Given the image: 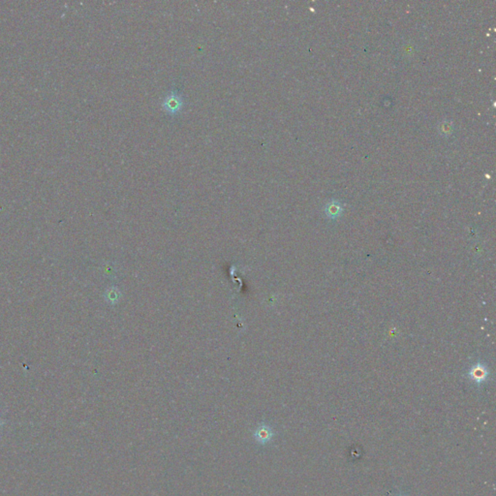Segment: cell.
<instances>
[{
    "instance_id": "cell-1",
    "label": "cell",
    "mask_w": 496,
    "mask_h": 496,
    "mask_svg": "<svg viewBox=\"0 0 496 496\" xmlns=\"http://www.w3.org/2000/svg\"><path fill=\"white\" fill-rule=\"evenodd\" d=\"M185 106L183 95L177 88L170 90L162 102V109L169 116H176Z\"/></svg>"
},
{
    "instance_id": "cell-2",
    "label": "cell",
    "mask_w": 496,
    "mask_h": 496,
    "mask_svg": "<svg viewBox=\"0 0 496 496\" xmlns=\"http://www.w3.org/2000/svg\"><path fill=\"white\" fill-rule=\"evenodd\" d=\"M274 435H275L274 430L266 424H262L254 431L255 440L257 441V443L261 445H266L269 443L272 440V438L274 437Z\"/></svg>"
},
{
    "instance_id": "cell-3",
    "label": "cell",
    "mask_w": 496,
    "mask_h": 496,
    "mask_svg": "<svg viewBox=\"0 0 496 496\" xmlns=\"http://www.w3.org/2000/svg\"><path fill=\"white\" fill-rule=\"evenodd\" d=\"M488 375H489V372H488V368L482 362L476 363L469 372V377L471 380L477 384H482L485 381H487Z\"/></svg>"
},
{
    "instance_id": "cell-4",
    "label": "cell",
    "mask_w": 496,
    "mask_h": 496,
    "mask_svg": "<svg viewBox=\"0 0 496 496\" xmlns=\"http://www.w3.org/2000/svg\"><path fill=\"white\" fill-rule=\"evenodd\" d=\"M341 206L337 202L329 203L326 207V213L329 218H337L341 214Z\"/></svg>"
},
{
    "instance_id": "cell-5",
    "label": "cell",
    "mask_w": 496,
    "mask_h": 496,
    "mask_svg": "<svg viewBox=\"0 0 496 496\" xmlns=\"http://www.w3.org/2000/svg\"><path fill=\"white\" fill-rule=\"evenodd\" d=\"M395 496H406V495H404V494H398V495H395Z\"/></svg>"
},
{
    "instance_id": "cell-6",
    "label": "cell",
    "mask_w": 496,
    "mask_h": 496,
    "mask_svg": "<svg viewBox=\"0 0 496 496\" xmlns=\"http://www.w3.org/2000/svg\"><path fill=\"white\" fill-rule=\"evenodd\" d=\"M1 425H2V422H1V421H0V426H1Z\"/></svg>"
}]
</instances>
